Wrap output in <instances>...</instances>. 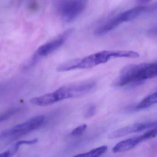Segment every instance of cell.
I'll return each instance as SVG.
<instances>
[{"instance_id":"7c38bea8","label":"cell","mask_w":157,"mask_h":157,"mask_svg":"<svg viewBox=\"0 0 157 157\" xmlns=\"http://www.w3.org/2000/svg\"><path fill=\"white\" fill-rule=\"evenodd\" d=\"M19 111V108H12L5 112L2 115L0 118V122L6 121L7 119L12 116L14 114L17 113Z\"/></svg>"},{"instance_id":"3957f363","label":"cell","mask_w":157,"mask_h":157,"mask_svg":"<svg viewBox=\"0 0 157 157\" xmlns=\"http://www.w3.org/2000/svg\"><path fill=\"white\" fill-rule=\"evenodd\" d=\"M149 8H150L146 6H139L119 13L99 26L95 30L94 34L97 36L104 35L122 24L130 21L137 18L143 13L147 11Z\"/></svg>"},{"instance_id":"9c48e42d","label":"cell","mask_w":157,"mask_h":157,"mask_svg":"<svg viewBox=\"0 0 157 157\" xmlns=\"http://www.w3.org/2000/svg\"><path fill=\"white\" fill-rule=\"evenodd\" d=\"M144 135L139 136L131 138L120 141L114 146L113 149L114 153L124 152L134 148L137 145L144 140H146Z\"/></svg>"},{"instance_id":"6da1fadb","label":"cell","mask_w":157,"mask_h":157,"mask_svg":"<svg viewBox=\"0 0 157 157\" xmlns=\"http://www.w3.org/2000/svg\"><path fill=\"white\" fill-rule=\"evenodd\" d=\"M157 77V62L129 65L120 72L116 85L124 86Z\"/></svg>"},{"instance_id":"7a4b0ae2","label":"cell","mask_w":157,"mask_h":157,"mask_svg":"<svg viewBox=\"0 0 157 157\" xmlns=\"http://www.w3.org/2000/svg\"><path fill=\"white\" fill-rule=\"evenodd\" d=\"M94 86V83L92 81L82 82L60 87L53 92L47 94V96L51 105L65 99L76 98L84 95Z\"/></svg>"},{"instance_id":"5b68a950","label":"cell","mask_w":157,"mask_h":157,"mask_svg":"<svg viewBox=\"0 0 157 157\" xmlns=\"http://www.w3.org/2000/svg\"><path fill=\"white\" fill-rule=\"evenodd\" d=\"M121 50H104L78 59L74 67L77 69H90L108 62L112 59L121 58Z\"/></svg>"},{"instance_id":"277c9868","label":"cell","mask_w":157,"mask_h":157,"mask_svg":"<svg viewBox=\"0 0 157 157\" xmlns=\"http://www.w3.org/2000/svg\"><path fill=\"white\" fill-rule=\"evenodd\" d=\"M44 120L45 117L43 115L34 117L21 124L3 131L1 133L0 138L2 139L7 138L18 137L26 135L41 126Z\"/></svg>"},{"instance_id":"ba28073f","label":"cell","mask_w":157,"mask_h":157,"mask_svg":"<svg viewBox=\"0 0 157 157\" xmlns=\"http://www.w3.org/2000/svg\"><path fill=\"white\" fill-rule=\"evenodd\" d=\"M155 127V121L132 124L115 130L108 135V137L110 139H114L117 138L122 137L132 133H136L147 129H152Z\"/></svg>"},{"instance_id":"4fadbf2b","label":"cell","mask_w":157,"mask_h":157,"mask_svg":"<svg viewBox=\"0 0 157 157\" xmlns=\"http://www.w3.org/2000/svg\"><path fill=\"white\" fill-rule=\"evenodd\" d=\"M87 128V125L85 124H83L79 126L78 127L72 130L71 133V135L72 136H80L84 133Z\"/></svg>"},{"instance_id":"52a82bcc","label":"cell","mask_w":157,"mask_h":157,"mask_svg":"<svg viewBox=\"0 0 157 157\" xmlns=\"http://www.w3.org/2000/svg\"><path fill=\"white\" fill-rule=\"evenodd\" d=\"M73 30L72 29H68L51 41L42 45L36 50L34 55L39 59L53 53L65 44L72 34Z\"/></svg>"},{"instance_id":"30bf717a","label":"cell","mask_w":157,"mask_h":157,"mask_svg":"<svg viewBox=\"0 0 157 157\" xmlns=\"http://www.w3.org/2000/svg\"><path fill=\"white\" fill-rule=\"evenodd\" d=\"M156 103H157V90L144 98L136 105V109L137 110L146 109Z\"/></svg>"},{"instance_id":"5bb4252c","label":"cell","mask_w":157,"mask_h":157,"mask_svg":"<svg viewBox=\"0 0 157 157\" xmlns=\"http://www.w3.org/2000/svg\"><path fill=\"white\" fill-rule=\"evenodd\" d=\"M95 113H96V107L93 105H91L87 108L84 117L86 118L92 117L95 114Z\"/></svg>"},{"instance_id":"9a60e30c","label":"cell","mask_w":157,"mask_h":157,"mask_svg":"<svg viewBox=\"0 0 157 157\" xmlns=\"http://www.w3.org/2000/svg\"><path fill=\"white\" fill-rule=\"evenodd\" d=\"M152 0H138V2L142 4H145V3L146 4L150 2Z\"/></svg>"},{"instance_id":"8fae6325","label":"cell","mask_w":157,"mask_h":157,"mask_svg":"<svg viewBox=\"0 0 157 157\" xmlns=\"http://www.w3.org/2000/svg\"><path fill=\"white\" fill-rule=\"evenodd\" d=\"M107 149H108V147L106 146H101L99 147L94 149L90 151L86 152V153L78 154V155L75 156V157H99L105 153L107 151Z\"/></svg>"},{"instance_id":"8992f818","label":"cell","mask_w":157,"mask_h":157,"mask_svg":"<svg viewBox=\"0 0 157 157\" xmlns=\"http://www.w3.org/2000/svg\"><path fill=\"white\" fill-rule=\"evenodd\" d=\"M86 0H63L59 7L60 14L65 21H73L82 12Z\"/></svg>"}]
</instances>
